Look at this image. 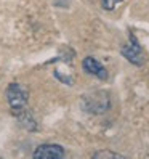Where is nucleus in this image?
Instances as JSON below:
<instances>
[{"instance_id": "obj_1", "label": "nucleus", "mask_w": 149, "mask_h": 159, "mask_svg": "<svg viewBox=\"0 0 149 159\" xmlns=\"http://www.w3.org/2000/svg\"><path fill=\"white\" fill-rule=\"evenodd\" d=\"M82 106L87 113L91 114H103L109 109L111 106V100L109 95L103 90H96V92H91L88 95L83 97L82 100Z\"/></svg>"}, {"instance_id": "obj_2", "label": "nucleus", "mask_w": 149, "mask_h": 159, "mask_svg": "<svg viewBox=\"0 0 149 159\" xmlns=\"http://www.w3.org/2000/svg\"><path fill=\"white\" fill-rule=\"evenodd\" d=\"M7 100L10 109L15 116H20L26 113L27 108V90L24 87H21L20 84H11L7 89Z\"/></svg>"}, {"instance_id": "obj_3", "label": "nucleus", "mask_w": 149, "mask_h": 159, "mask_svg": "<svg viewBox=\"0 0 149 159\" xmlns=\"http://www.w3.org/2000/svg\"><path fill=\"white\" fill-rule=\"evenodd\" d=\"M122 55H124V57H125L130 63L136 64V66H141V64L146 61V55H144L141 45L138 43V40L135 39L133 34L130 35V43L125 45L124 48H122Z\"/></svg>"}, {"instance_id": "obj_4", "label": "nucleus", "mask_w": 149, "mask_h": 159, "mask_svg": "<svg viewBox=\"0 0 149 159\" xmlns=\"http://www.w3.org/2000/svg\"><path fill=\"white\" fill-rule=\"evenodd\" d=\"M35 159H61L64 149L59 145H40L32 154Z\"/></svg>"}, {"instance_id": "obj_5", "label": "nucleus", "mask_w": 149, "mask_h": 159, "mask_svg": "<svg viewBox=\"0 0 149 159\" xmlns=\"http://www.w3.org/2000/svg\"><path fill=\"white\" fill-rule=\"evenodd\" d=\"M82 66H83V69H85L88 74H91V76H96L98 79H103V80L107 79V71H106V68H104L98 60H95V58L87 57L85 60H83Z\"/></svg>"}, {"instance_id": "obj_6", "label": "nucleus", "mask_w": 149, "mask_h": 159, "mask_svg": "<svg viewBox=\"0 0 149 159\" xmlns=\"http://www.w3.org/2000/svg\"><path fill=\"white\" fill-rule=\"evenodd\" d=\"M93 157L95 159H103V157H122L120 154H117V153H111V151H98V153H95L93 154Z\"/></svg>"}, {"instance_id": "obj_7", "label": "nucleus", "mask_w": 149, "mask_h": 159, "mask_svg": "<svg viewBox=\"0 0 149 159\" xmlns=\"http://www.w3.org/2000/svg\"><path fill=\"white\" fill-rule=\"evenodd\" d=\"M122 0H101V3H103V8L104 10H114L116 5L120 3Z\"/></svg>"}]
</instances>
